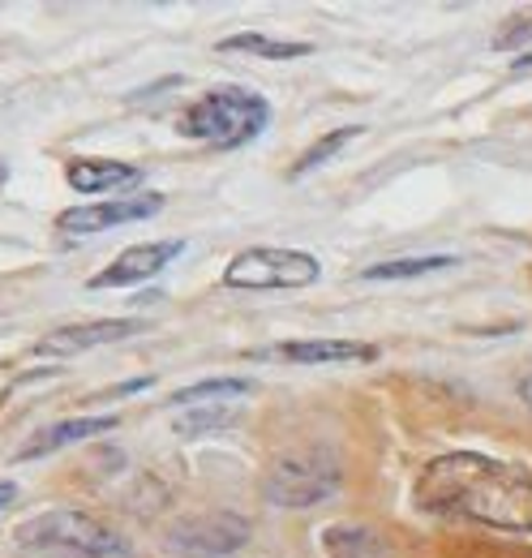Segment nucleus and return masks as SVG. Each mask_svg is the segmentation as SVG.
<instances>
[{
    "label": "nucleus",
    "instance_id": "nucleus-1",
    "mask_svg": "<svg viewBox=\"0 0 532 558\" xmlns=\"http://www.w3.org/2000/svg\"><path fill=\"white\" fill-rule=\"evenodd\" d=\"M412 502L438 520H472L498 533H532V473L485 451H447L430 460L412 486Z\"/></svg>",
    "mask_w": 532,
    "mask_h": 558
},
{
    "label": "nucleus",
    "instance_id": "nucleus-2",
    "mask_svg": "<svg viewBox=\"0 0 532 558\" xmlns=\"http://www.w3.org/2000/svg\"><path fill=\"white\" fill-rule=\"evenodd\" d=\"M266 125H270V104L245 86H215L198 95L181 117V134L215 150L250 146L254 138H263Z\"/></svg>",
    "mask_w": 532,
    "mask_h": 558
},
{
    "label": "nucleus",
    "instance_id": "nucleus-3",
    "mask_svg": "<svg viewBox=\"0 0 532 558\" xmlns=\"http://www.w3.org/2000/svg\"><path fill=\"white\" fill-rule=\"evenodd\" d=\"M17 550L26 558H125L130 546L86 511H44L17 524Z\"/></svg>",
    "mask_w": 532,
    "mask_h": 558
},
{
    "label": "nucleus",
    "instance_id": "nucleus-4",
    "mask_svg": "<svg viewBox=\"0 0 532 558\" xmlns=\"http://www.w3.org/2000/svg\"><path fill=\"white\" fill-rule=\"evenodd\" d=\"M318 276H323V263L305 250L254 245L228 263L223 283L241 288V292H275V288H310V283H318Z\"/></svg>",
    "mask_w": 532,
    "mask_h": 558
},
{
    "label": "nucleus",
    "instance_id": "nucleus-5",
    "mask_svg": "<svg viewBox=\"0 0 532 558\" xmlns=\"http://www.w3.org/2000/svg\"><path fill=\"white\" fill-rule=\"evenodd\" d=\"M339 482H343V469L331 451H297L275 460V469L263 482V498L270 507H314L331 498Z\"/></svg>",
    "mask_w": 532,
    "mask_h": 558
},
{
    "label": "nucleus",
    "instance_id": "nucleus-6",
    "mask_svg": "<svg viewBox=\"0 0 532 558\" xmlns=\"http://www.w3.org/2000/svg\"><path fill=\"white\" fill-rule=\"evenodd\" d=\"M172 555L181 558H228L250 546V520L237 511H202V515H185L168 529L164 542Z\"/></svg>",
    "mask_w": 532,
    "mask_h": 558
},
{
    "label": "nucleus",
    "instance_id": "nucleus-7",
    "mask_svg": "<svg viewBox=\"0 0 532 558\" xmlns=\"http://www.w3.org/2000/svg\"><path fill=\"white\" fill-rule=\"evenodd\" d=\"M164 210V194H125V198H104V203H86V207H69L57 215V228L65 236H95L108 232L117 223L133 219H150Z\"/></svg>",
    "mask_w": 532,
    "mask_h": 558
},
{
    "label": "nucleus",
    "instance_id": "nucleus-8",
    "mask_svg": "<svg viewBox=\"0 0 532 558\" xmlns=\"http://www.w3.org/2000/svg\"><path fill=\"white\" fill-rule=\"evenodd\" d=\"M137 331H146V323H142V318H95V323H69V327L48 331L44 340H35V352H39V356H73V352L99 349V344H121V340H133Z\"/></svg>",
    "mask_w": 532,
    "mask_h": 558
},
{
    "label": "nucleus",
    "instance_id": "nucleus-9",
    "mask_svg": "<svg viewBox=\"0 0 532 558\" xmlns=\"http://www.w3.org/2000/svg\"><path fill=\"white\" fill-rule=\"evenodd\" d=\"M185 254V241H146V245H130L121 250L99 276L90 279V288H130V283H146L155 279L168 263H177Z\"/></svg>",
    "mask_w": 532,
    "mask_h": 558
},
{
    "label": "nucleus",
    "instance_id": "nucleus-10",
    "mask_svg": "<svg viewBox=\"0 0 532 558\" xmlns=\"http://www.w3.org/2000/svg\"><path fill=\"white\" fill-rule=\"evenodd\" d=\"M263 356H279L292 365H352V361H374L378 344H361V340H292V344H275V349H258L254 361Z\"/></svg>",
    "mask_w": 532,
    "mask_h": 558
},
{
    "label": "nucleus",
    "instance_id": "nucleus-11",
    "mask_svg": "<svg viewBox=\"0 0 532 558\" xmlns=\"http://www.w3.org/2000/svg\"><path fill=\"white\" fill-rule=\"evenodd\" d=\"M121 425L117 413H104V417H69V421H57V425H48V429H39L13 460L22 464V460H39V456H52V451H61V447H73V442H86V438H95V434H112Z\"/></svg>",
    "mask_w": 532,
    "mask_h": 558
},
{
    "label": "nucleus",
    "instance_id": "nucleus-12",
    "mask_svg": "<svg viewBox=\"0 0 532 558\" xmlns=\"http://www.w3.org/2000/svg\"><path fill=\"white\" fill-rule=\"evenodd\" d=\"M65 181L77 194H117L142 181V168L121 159H69Z\"/></svg>",
    "mask_w": 532,
    "mask_h": 558
},
{
    "label": "nucleus",
    "instance_id": "nucleus-13",
    "mask_svg": "<svg viewBox=\"0 0 532 558\" xmlns=\"http://www.w3.org/2000/svg\"><path fill=\"white\" fill-rule=\"evenodd\" d=\"M219 52H245V57H263V61H297V57H310L314 48L301 39H275L263 31H241V35L219 39Z\"/></svg>",
    "mask_w": 532,
    "mask_h": 558
},
{
    "label": "nucleus",
    "instance_id": "nucleus-14",
    "mask_svg": "<svg viewBox=\"0 0 532 558\" xmlns=\"http://www.w3.org/2000/svg\"><path fill=\"white\" fill-rule=\"evenodd\" d=\"M323 550H327V558H387L383 542L370 529H361V524H331V529H323Z\"/></svg>",
    "mask_w": 532,
    "mask_h": 558
},
{
    "label": "nucleus",
    "instance_id": "nucleus-15",
    "mask_svg": "<svg viewBox=\"0 0 532 558\" xmlns=\"http://www.w3.org/2000/svg\"><path fill=\"white\" fill-rule=\"evenodd\" d=\"M237 396H250V378H206L194 387H181L168 404L172 409H198V404H223V400H237Z\"/></svg>",
    "mask_w": 532,
    "mask_h": 558
},
{
    "label": "nucleus",
    "instance_id": "nucleus-16",
    "mask_svg": "<svg viewBox=\"0 0 532 558\" xmlns=\"http://www.w3.org/2000/svg\"><path fill=\"white\" fill-rule=\"evenodd\" d=\"M460 258L456 254H421V258H391V263H374L365 267V279H421L434 271H451Z\"/></svg>",
    "mask_w": 532,
    "mask_h": 558
},
{
    "label": "nucleus",
    "instance_id": "nucleus-17",
    "mask_svg": "<svg viewBox=\"0 0 532 558\" xmlns=\"http://www.w3.org/2000/svg\"><path fill=\"white\" fill-rule=\"evenodd\" d=\"M361 134H365L361 125H343V130H331V134H323V138L314 142V146H310V150H305V155H301V159L292 163V177H305V172L323 168L327 159H335V155H339V150H343L348 142H356Z\"/></svg>",
    "mask_w": 532,
    "mask_h": 558
},
{
    "label": "nucleus",
    "instance_id": "nucleus-18",
    "mask_svg": "<svg viewBox=\"0 0 532 558\" xmlns=\"http://www.w3.org/2000/svg\"><path fill=\"white\" fill-rule=\"evenodd\" d=\"M228 421H232V413H215V404H198V413L177 421V434H181V438H198V434H215V429L228 425Z\"/></svg>",
    "mask_w": 532,
    "mask_h": 558
},
{
    "label": "nucleus",
    "instance_id": "nucleus-19",
    "mask_svg": "<svg viewBox=\"0 0 532 558\" xmlns=\"http://www.w3.org/2000/svg\"><path fill=\"white\" fill-rule=\"evenodd\" d=\"M524 44H532V13H524V17H511V26L494 39V48H503V52H511V48H524Z\"/></svg>",
    "mask_w": 532,
    "mask_h": 558
},
{
    "label": "nucleus",
    "instance_id": "nucleus-20",
    "mask_svg": "<svg viewBox=\"0 0 532 558\" xmlns=\"http://www.w3.org/2000/svg\"><path fill=\"white\" fill-rule=\"evenodd\" d=\"M13 498H17V486H13V482H0V511H4Z\"/></svg>",
    "mask_w": 532,
    "mask_h": 558
},
{
    "label": "nucleus",
    "instance_id": "nucleus-21",
    "mask_svg": "<svg viewBox=\"0 0 532 558\" xmlns=\"http://www.w3.org/2000/svg\"><path fill=\"white\" fill-rule=\"evenodd\" d=\"M520 396H524V404H532V374L529 378H520Z\"/></svg>",
    "mask_w": 532,
    "mask_h": 558
},
{
    "label": "nucleus",
    "instance_id": "nucleus-22",
    "mask_svg": "<svg viewBox=\"0 0 532 558\" xmlns=\"http://www.w3.org/2000/svg\"><path fill=\"white\" fill-rule=\"evenodd\" d=\"M516 70H532V52H524V57H516Z\"/></svg>",
    "mask_w": 532,
    "mask_h": 558
}]
</instances>
